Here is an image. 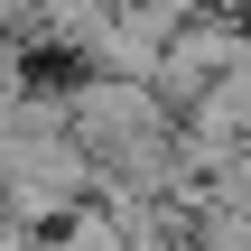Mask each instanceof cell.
Returning <instances> with one entry per match:
<instances>
[{
  "label": "cell",
  "mask_w": 251,
  "mask_h": 251,
  "mask_svg": "<svg viewBox=\"0 0 251 251\" xmlns=\"http://www.w3.org/2000/svg\"><path fill=\"white\" fill-rule=\"evenodd\" d=\"M28 9H37V0H0V28H9V37H28Z\"/></svg>",
  "instance_id": "4"
},
{
  "label": "cell",
  "mask_w": 251,
  "mask_h": 251,
  "mask_svg": "<svg viewBox=\"0 0 251 251\" xmlns=\"http://www.w3.org/2000/svg\"><path fill=\"white\" fill-rule=\"evenodd\" d=\"M56 251H130V242H121L112 205H102V196H84V205H65V214H56Z\"/></svg>",
  "instance_id": "3"
},
{
  "label": "cell",
  "mask_w": 251,
  "mask_h": 251,
  "mask_svg": "<svg viewBox=\"0 0 251 251\" xmlns=\"http://www.w3.org/2000/svg\"><path fill=\"white\" fill-rule=\"evenodd\" d=\"M56 112H65V140H75L84 158H121V149H140V140L177 130V112H168L140 75H102V65H84V75L56 93Z\"/></svg>",
  "instance_id": "1"
},
{
  "label": "cell",
  "mask_w": 251,
  "mask_h": 251,
  "mask_svg": "<svg viewBox=\"0 0 251 251\" xmlns=\"http://www.w3.org/2000/svg\"><path fill=\"white\" fill-rule=\"evenodd\" d=\"M9 121H19V93H0V140H9Z\"/></svg>",
  "instance_id": "5"
},
{
  "label": "cell",
  "mask_w": 251,
  "mask_h": 251,
  "mask_svg": "<svg viewBox=\"0 0 251 251\" xmlns=\"http://www.w3.org/2000/svg\"><path fill=\"white\" fill-rule=\"evenodd\" d=\"M224 65H242V19L205 0V9H196V19H186V28H177V37L158 47V65H149V93H158V102L177 112V102H186V93H196L205 75H224Z\"/></svg>",
  "instance_id": "2"
}]
</instances>
